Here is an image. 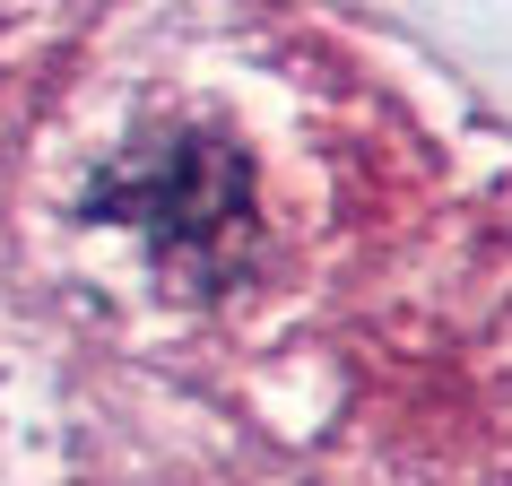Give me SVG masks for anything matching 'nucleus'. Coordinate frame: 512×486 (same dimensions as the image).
Masks as SVG:
<instances>
[{"mask_svg": "<svg viewBox=\"0 0 512 486\" xmlns=\"http://www.w3.org/2000/svg\"><path fill=\"white\" fill-rule=\"evenodd\" d=\"M87 217L113 243H131L157 278L226 287L252 252V165H243L235 139L191 131V122L183 131H139L96 165Z\"/></svg>", "mask_w": 512, "mask_h": 486, "instance_id": "obj_1", "label": "nucleus"}]
</instances>
